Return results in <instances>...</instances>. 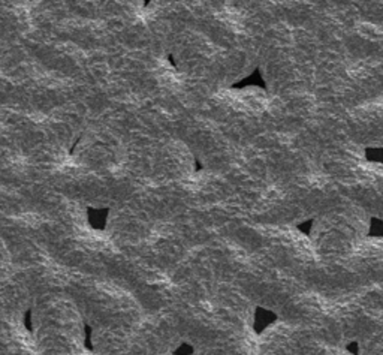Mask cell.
<instances>
[{
	"mask_svg": "<svg viewBox=\"0 0 383 355\" xmlns=\"http://www.w3.org/2000/svg\"><path fill=\"white\" fill-rule=\"evenodd\" d=\"M274 321H275V315L272 312L267 311V309H258L256 315H254V322H253L256 333L264 332Z\"/></svg>",
	"mask_w": 383,
	"mask_h": 355,
	"instance_id": "cell-1",
	"label": "cell"
},
{
	"mask_svg": "<svg viewBox=\"0 0 383 355\" xmlns=\"http://www.w3.org/2000/svg\"><path fill=\"white\" fill-rule=\"evenodd\" d=\"M360 30L364 36H368V38L380 36V29L377 26H374V24H361Z\"/></svg>",
	"mask_w": 383,
	"mask_h": 355,
	"instance_id": "cell-2",
	"label": "cell"
}]
</instances>
